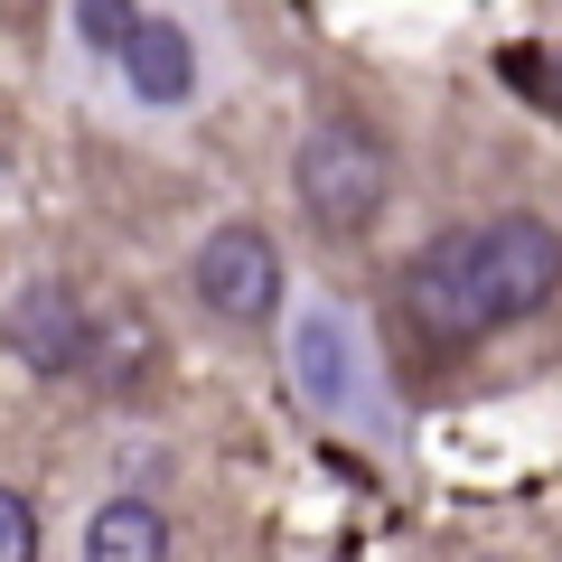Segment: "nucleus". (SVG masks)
<instances>
[{"instance_id":"1","label":"nucleus","mask_w":562,"mask_h":562,"mask_svg":"<svg viewBox=\"0 0 562 562\" xmlns=\"http://www.w3.org/2000/svg\"><path fill=\"white\" fill-rule=\"evenodd\" d=\"M562 301V235L543 216H479V225H450L413 254L403 272V310H413L431 338L469 347L487 328H516L535 310Z\"/></svg>"},{"instance_id":"2","label":"nucleus","mask_w":562,"mask_h":562,"mask_svg":"<svg viewBox=\"0 0 562 562\" xmlns=\"http://www.w3.org/2000/svg\"><path fill=\"white\" fill-rule=\"evenodd\" d=\"M291 198H301L310 235L357 244L366 225L394 206V140L366 113H319L301 132V150H291Z\"/></svg>"},{"instance_id":"3","label":"nucleus","mask_w":562,"mask_h":562,"mask_svg":"<svg viewBox=\"0 0 562 562\" xmlns=\"http://www.w3.org/2000/svg\"><path fill=\"white\" fill-rule=\"evenodd\" d=\"M94 328H103V310L85 301L66 272H47V281H20V301L0 319V347H10L29 375L66 384V375H94Z\"/></svg>"},{"instance_id":"4","label":"nucleus","mask_w":562,"mask_h":562,"mask_svg":"<svg viewBox=\"0 0 562 562\" xmlns=\"http://www.w3.org/2000/svg\"><path fill=\"white\" fill-rule=\"evenodd\" d=\"M281 244L262 235V225H216V235L198 244V262H188V291H198L206 319L225 328H262L281 319Z\"/></svg>"},{"instance_id":"5","label":"nucleus","mask_w":562,"mask_h":562,"mask_svg":"<svg viewBox=\"0 0 562 562\" xmlns=\"http://www.w3.org/2000/svg\"><path fill=\"white\" fill-rule=\"evenodd\" d=\"M122 85H132V94L150 103V113L188 103V94H198V38H188L179 20H150V10H140L132 47H122Z\"/></svg>"},{"instance_id":"6","label":"nucleus","mask_w":562,"mask_h":562,"mask_svg":"<svg viewBox=\"0 0 562 562\" xmlns=\"http://www.w3.org/2000/svg\"><path fill=\"white\" fill-rule=\"evenodd\" d=\"M291 375H301V394L319 403V413H347V403H357V347H347V328L328 319V310H310V319L291 328Z\"/></svg>"},{"instance_id":"7","label":"nucleus","mask_w":562,"mask_h":562,"mask_svg":"<svg viewBox=\"0 0 562 562\" xmlns=\"http://www.w3.org/2000/svg\"><path fill=\"white\" fill-rule=\"evenodd\" d=\"M85 562H169V516L150 497H103L85 525Z\"/></svg>"},{"instance_id":"8","label":"nucleus","mask_w":562,"mask_h":562,"mask_svg":"<svg viewBox=\"0 0 562 562\" xmlns=\"http://www.w3.org/2000/svg\"><path fill=\"white\" fill-rule=\"evenodd\" d=\"M132 29H140V0H76V38H85V57H113V66H122Z\"/></svg>"},{"instance_id":"9","label":"nucleus","mask_w":562,"mask_h":562,"mask_svg":"<svg viewBox=\"0 0 562 562\" xmlns=\"http://www.w3.org/2000/svg\"><path fill=\"white\" fill-rule=\"evenodd\" d=\"M38 506L20 497V487H0V562H38Z\"/></svg>"}]
</instances>
